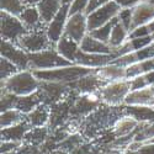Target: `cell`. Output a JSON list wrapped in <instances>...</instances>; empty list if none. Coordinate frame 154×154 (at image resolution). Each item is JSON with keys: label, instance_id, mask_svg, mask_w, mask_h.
Instances as JSON below:
<instances>
[{"label": "cell", "instance_id": "obj_44", "mask_svg": "<svg viewBox=\"0 0 154 154\" xmlns=\"http://www.w3.org/2000/svg\"><path fill=\"white\" fill-rule=\"evenodd\" d=\"M22 146V142H12V140H2V146H0V153H9L17 150Z\"/></svg>", "mask_w": 154, "mask_h": 154}, {"label": "cell", "instance_id": "obj_11", "mask_svg": "<svg viewBox=\"0 0 154 154\" xmlns=\"http://www.w3.org/2000/svg\"><path fill=\"white\" fill-rule=\"evenodd\" d=\"M120 10H121V8L112 0V2L97 8L96 10L90 12V14H88L86 16H88L89 32L101 27L102 25H105V23L110 22L111 20H113L115 17H117Z\"/></svg>", "mask_w": 154, "mask_h": 154}, {"label": "cell", "instance_id": "obj_32", "mask_svg": "<svg viewBox=\"0 0 154 154\" xmlns=\"http://www.w3.org/2000/svg\"><path fill=\"white\" fill-rule=\"evenodd\" d=\"M133 139L138 142L147 143L154 138V122H139L133 131Z\"/></svg>", "mask_w": 154, "mask_h": 154}, {"label": "cell", "instance_id": "obj_28", "mask_svg": "<svg viewBox=\"0 0 154 154\" xmlns=\"http://www.w3.org/2000/svg\"><path fill=\"white\" fill-rule=\"evenodd\" d=\"M41 104H43L42 97H41L40 93H38V90H37V91H35L32 94H29V95L19 96L15 109L21 111L23 115H27V113L33 111L38 105H41Z\"/></svg>", "mask_w": 154, "mask_h": 154}, {"label": "cell", "instance_id": "obj_31", "mask_svg": "<svg viewBox=\"0 0 154 154\" xmlns=\"http://www.w3.org/2000/svg\"><path fill=\"white\" fill-rule=\"evenodd\" d=\"M128 38H130V31H128L122 23H120L117 21L116 25L113 26L112 31H111L109 45L112 47V49L119 48L128 40Z\"/></svg>", "mask_w": 154, "mask_h": 154}, {"label": "cell", "instance_id": "obj_47", "mask_svg": "<svg viewBox=\"0 0 154 154\" xmlns=\"http://www.w3.org/2000/svg\"><path fill=\"white\" fill-rule=\"evenodd\" d=\"M139 154H154V143L153 142H147L142 147L138 149Z\"/></svg>", "mask_w": 154, "mask_h": 154}, {"label": "cell", "instance_id": "obj_51", "mask_svg": "<svg viewBox=\"0 0 154 154\" xmlns=\"http://www.w3.org/2000/svg\"><path fill=\"white\" fill-rule=\"evenodd\" d=\"M63 4H72L73 3V0H62Z\"/></svg>", "mask_w": 154, "mask_h": 154}, {"label": "cell", "instance_id": "obj_43", "mask_svg": "<svg viewBox=\"0 0 154 154\" xmlns=\"http://www.w3.org/2000/svg\"><path fill=\"white\" fill-rule=\"evenodd\" d=\"M89 2L90 0H73V3L70 4V9H69V15L75 14V12H85Z\"/></svg>", "mask_w": 154, "mask_h": 154}, {"label": "cell", "instance_id": "obj_45", "mask_svg": "<svg viewBox=\"0 0 154 154\" xmlns=\"http://www.w3.org/2000/svg\"><path fill=\"white\" fill-rule=\"evenodd\" d=\"M110 2H112V0H90V2H89L88 8H86V10H85V14H86V15L90 14V12H93V11L96 10L97 8L105 5V4L110 3Z\"/></svg>", "mask_w": 154, "mask_h": 154}, {"label": "cell", "instance_id": "obj_30", "mask_svg": "<svg viewBox=\"0 0 154 154\" xmlns=\"http://www.w3.org/2000/svg\"><path fill=\"white\" fill-rule=\"evenodd\" d=\"M152 70H154V58L140 60V62L132 64L130 67H127L126 68V75H127V79H132L138 75L147 74Z\"/></svg>", "mask_w": 154, "mask_h": 154}, {"label": "cell", "instance_id": "obj_24", "mask_svg": "<svg viewBox=\"0 0 154 154\" xmlns=\"http://www.w3.org/2000/svg\"><path fill=\"white\" fill-rule=\"evenodd\" d=\"M125 113L133 117L137 122H154V106L125 105Z\"/></svg>", "mask_w": 154, "mask_h": 154}, {"label": "cell", "instance_id": "obj_14", "mask_svg": "<svg viewBox=\"0 0 154 154\" xmlns=\"http://www.w3.org/2000/svg\"><path fill=\"white\" fill-rule=\"evenodd\" d=\"M69 9H70V4H63L60 10L57 12V15L53 17V20L51 21L46 27L47 36L54 46L58 43V41L64 35L66 25H67L68 17H69Z\"/></svg>", "mask_w": 154, "mask_h": 154}, {"label": "cell", "instance_id": "obj_53", "mask_svg": "<svg viewBox=\"0 0 154 154\" xmlns=\"http://www.w3.org/2000/svg\"><path fill=\"white\" fill-rule=\"evenodd\" d=\"M150 142H153V143H154V138H153V139H152V140H150Z\"/></svg>", "mask_w": 154, "mask_h": 154}, {"label": "cell", "instance_id": "obj_3", "mask_svg": "<svg viewBox=\"0 0 154 154\" xmlns=\"http://www.w3.org/2000/svg\"><path fill=\"white\" fill-rule=\"evenodd\" d=\"M40 80L31 69L19 70L6 80H2V90H6L17 96L29 95L38 90Z\"/></svg>", "mask_w": 154, "mask_h": 154}, {"label": "cell", "instance_id": "obj_9", "mask_svg": "<svg viewBox=\"0 0 154 154\" xmlns=\"http://www.w3.org/2000/svg\"><path fill=\"white\" fill-rule=\"evenodd\" d=\"M102 104L99 93L96 94H85L76 95L72 106V117L70 120L82 121L86 116H89L93 111H95Z\"/></svg>", "mask_w": 154, "mask_h": 154}, {"label": "cell", "instance_id": "obj_49", "mask_svg": "<svg viewBox=\"0 0 154 154\" xmlns=\"http://www.w3.org/2000/svg\"><path fill=\"white\" fill-rule=\"evenodd\" d=\"M51 154H70V153H68V152H66V150H63V149H58V150L52 152Z\"/></svg>", "mask_w": 154, "mask_h": 154}, {"label": "cell", "instance_id": "obj_4", "mask_svg": "<svg viewBox=\"0 0 154 154\" xmlns=\"http://www.w3.org/2000/svg\"><path fill=\"white\" fill-rule=\"evenodd\" d=\"M31 70H46L73 66V63L62 57L56 47H51L37 53H29Z\"/></svg>", "mask_w": 154, "mask_h": 154}, {"label": "cell", "instance_id": "obj_25", "mask_svg": "<svg viewBox=\"0 0 154 154\" xmlns=\"http://www.w3.org/2000/svg\"><path fill=\"white\" fill-rule=\"evenodd\" d=\"M31 126L25 120L21 123L14 125L8 128H2V140H12V142H23L26 133L30 131Z\"/></svg>", "mask_w": 154, "mask_h": 154}, {"label": "cell", "instance_id": "obj_1", "mask_svg": "<svg viewBox=\"0 0 154 154\" xmlns=\"http://www.w3.org/2000/svg\"><path fill=\"white\" fill-rule=\"evenodd\" d=\"M125 115V105L110 106L101 104L95 111L80 121L79 132L86 140H96L102 134L110 132L117 120Z\"/></svg>", "mask_w": 154, "mask_h": 154}, {"label": "cell", "instance_id": "obj_18", "mask_svg": "<svg viewBox=\"0 0 154 154\" xmlns=\"http://www.w3.org/2000/svg\"><path fill=\"white\" fill-rule=\"evenodd\" d=\"M154 19V5L149 0H142L136 6H133V20L131 30L142 26Z\"/></svg>", "mask_w": 154, "mask_h": 154}, {"label": "cell", "instance_id": "obj_46", "mask_svg": "<svg viewBox=\"0 0 154 154\" xmlns=\"http://www.w3.org/2000/svg\"><path fill=\"white\" fill-rule=\"evenodd\" d=\"M121 9H125V8H133L136 6L138 3H140L142 0H113Z\"/></svg>", "mask_w": 154, "mask_h": 154}, {"label": "cell", "instance_id": "obj_13", "mask_svg": "<svg viewBox=\"0 0 154 154\" xmlns=\"http://www.w3.org/2000/svg\"><path fill=\"white\" fill-rule=\"evenodd\" d=\"M2 57L12 62L20 70L30 69V58L29 53L25 49H22L19 45L10 42V41H2Z\"/></svg>", "mask_w": 154, "mask_h": 154}, {"label": "cell", "instance_id": "obj_56", "mask_svg": "<svg viewBox=\"0 0 154 154\" xmlns=\"http://www.w3.org/2000/svg\"><path fill=\"white\" fill-rule=\"evenodd\" d=\"M104 154H107V153H104Z\"/></svg>", "mask_w": 154, "mask_h": 154}, {"label": "cell", "instance_id": "obj_36", "mask_svg": "<svg viewBox=\"0 0 154 154\" xmlns=\"http://www.w3.org/2000/svg\"><path fill=\"white\" fill-rule=\"evenodd\" d=\"M131 85V90H137V89H142L146 86H153L154 85V70L143 74V75H138L136 78L128 79Z\"/></svg>", "mask_w": 154, "mask_h": 154}, {"label": "cell", "instance_id": "obj_37", "mask_svg": "<svg viewBox=\"0 0 154 154\" xmlns=\"http://www.w3.org/2000/svg\"><path fill=\"white\" fill-rule=\"evenodd\" d=\"M25 8L26 5L23 0H2V11L9 12L11 15L20 16Z\"/></svg>", "mask_w": 154, "mask_h": 154}, {"label": "cell", "instance_id": "obj_27", "mask_svg": "<svg viewBox=\"0 0 154 154\" xmlns=\"http://www.w3.org/2000/svg\"><path fill=\"white\" fill-rule=\"evenodd\" d=\"M49 133H51V130L47 126H45V127H31L30 131L26 133V136H25L22 143L29 144V146L40 147L49 138Z\"/></svg>", "mask_w": 154, "mask_h": 154}, {"label": "cell", "instance_id": "obj_2", "mask_svg": "<svg viewBox=\"0 0 154 154\" xmlns=\"http://www.w3.org/2000/svg\"><path fill=\"white\" fill-rule=\"evenodd\" d=\"M94 70L95 68L73 64V66H68V67H60V68L46 69V70H32V72L38 80L70 84L75 80H78L79 78H82V76L93 73Z\"/></svg>", "mask_w": 154, "mask_h": 154}, {"label": "cell", "instance_id": "obj_16", "mask_svg": "<svg viewBox=\"0 0 154 154\" xmlns=\"http://www.w3.org/2000/svg\"><path fill=\"white\" fill-rule=\"evenodd\" d=\"M117 58V54H95V53H86L80 49L76 54L74 64L76 66H83L89 68H99L102 66L111 63L113 59Z\"/></svg>", "mask_w": 154, "mask_h": 154}, {"label": "cell", "instance_id": "obj_50", "mask_svg": "<svg viewBox=\"0 0 154 154\" xmlns=\"http://www.w3.org/2000/svg\"><path fill=\"white\" fill-rule=\"evenodd\" d=\"M123 154H139L138 150H128V149H125L123 150Z\"/></svg>", "mask_w": 154, "mask_h": 154}, {"label": "cell", "instance_id": "obj_35", "mask_svg": "<svg viewBox=\"0 0 154 154\" xmlns=\"http://www.w3.org/2000/svg\"><path fill=\"white\" fill-rule=\"evenodd\" d=\"M117 21H119V19L115 17V19L111 20L110 22L102 25L101 27H99V29H96V30H94V31H91V32H89V33H90L93 37L97 38L99 41H102V42H105V43H109L110 36H111V31H112L113 26L116 25Z\"/></svg>", "mask_w": 154, "mask_h": 154}, {"label": "cell", "instance_id": "obj_34", "mask_svg": "<svg viewBox=\"0 0 154 154\" xmlns=\"http://www.w3.org/2000/svg\"><path fill=\"white\" fill-rule=\"evenodd\" d=\"M84 142H86L85 137L80 132H75V133H70L68 137L64 138L62 142L57 146V148L58 149H63V150H66L68 153H72L74 149H76Z\"/></svg>", "mask_w": 154, "mask_h": 154}, {"label": "cell", "instance_id": "obj_6", "mask_svg": "<svg viewBox=\"0 0 154 154\" xmlns=\"http://www.w3.org/2000/svg\"><path fill=\"white\" fill-rule=\"evenodd\" d=\"M76 95L78 94L70 89V93L66 99H63V100H60V101L49 106L51 117H49V122H48L47 127L51 131H54L57 128H60L62 126H64L70 120L72 106H73V102H74V99L76 97Z\"/></svg>", "mask_w": 154, "mask_h": 154}, {"label": "cell", "instance_id": "obj_7", "mask_svg": "<svg viewBox=\"0 0 154 154\" xmlns=\"http://www.w3.org/2000/svg\"><path fill=\"white\" fill-rule=\"evenodd\" d=\"M0 20H2V40L4 41L17 43L20 38L29 32V29L25 26L19 16L2 11Z\"/></svg>", "mask_w": 154, "mask_h": 154}, {"label": "cell", "instance_id": "obj_33", "mask_svg": "<svg viewBox=\"0 0 154 154\" xmlns=\"http://www.w3.org/2000/svg\"><path fill=\"white\" fill-rule=\"evenodd\" d=\"M26 120V115H23L17 109H11L8 111H3L2 116H0V125L2 128H8L14 125L21 123Z\"/></svg>", "mask_w": 154, "mask_h": 154}, {"label": "cell", "instance_id": "obj_52", "mask_svg": "<svg viewBox=\"0 0 154 154\" xmlns=\"http://www.w3.org/2000/svg\"><path fill=\"white\" fill-rule=\"evenodd\" d=\"M3 154H19V149L14 150V152H9V153H3Z\"/></svg>", "mask_w": 154, "mask_h": 154}, {"label": "cell", "instance_id": "obj_22", "mask_svg": "<svg viewBox=\"0 0 154 154\" xmlns=\"http://www.w3.org/2000/svg\"><path fill=\"white\" fill-rule=\"evenodd\" d=\"M56 48L62 57H64L67 60H69L74 64L76 54H78V52L80 51V45L78 42H75L74 40H72V38L63 35V37L56 45Z\"/></svg>", "mask_w": 154, "mask_h": 154}, {"label": "cell", "instance_id": "obj_26", "mask_svg": "<svg viewBox=\"0 0 154 154\" xmlns=\"http://www.w3.org/2000/svg\"><path fill=\"white\" fill-rule=\"evenodd\" d=\"M62 5H63L62 0H42V2L37 5V9L40 11L42 21L46 25V27H47V25L53 20V17L57 15V12L60 10Z\"/></svg>", "mask_w": 154, "mask_h": 154}, {"label": "cell", "instance_id": "obj_55", "mask_svg": "<svg viewBox=\"0 0 154 154\" xmlns=\"http://www.w3.org/2000/svg\"><path fill=\"white\" fill-rule=\"evenodd\" d=\"M153 89H154V85H153Z\"/></svg>", "mask_w": 154, "mask_h": 154}, {"label": "cell", "instance_id": "obj_48", "mask_svg": "<svg viewBox=\"0 0 154 154\" xmlns=\"http://www.w3.org/2000/svg\"><path fill=\"white\" fill-rule=\"evenodd\" d=\"M41 2L42 0H23V3L26 6H37Z\"/></svg>", "mask_w": 154, "mask_h": 154}, {"label": "cell", "instance_id": "obj_41", "mask_svg": "<svg viewBox=\"0 0 154 154\" xmlns=\"http://www.w3.org/2000/svg\"><path fill=\"white\" fill-rule=\"evenodd\" d=\"M117 19H119L120 23H122L128 31H131L132 20H133V8L121 9L120 12H119V15H117Z\"/></svg>", "mask_w": 154, "mask_h": 154}, {"label": "cell", "instance_id": "obj_23", "mask_svg": "<svg viewBox=\"0 0 154 154\" xmlns=\"http://www.w3.org/2000/svg\"><path fill=\"white\" fill-rule=\"evenodd\" d=\"M51 117V109L46 104L38 105L33 111L26 115V121L31 127H45L48 126Z\"/></svg>", "mask_w": 154, "mask_h": 154}, {"label": "cell", "instance_id": "obj_42", "mask_svg": "<svg viewBox=\"0 0 154 154\" xmlns=\"http://www.w3.org/2000/svg\"><path fill=\"white\" fill-rule=\"evenodd\" d=\"M130 40V43L132 46L133 51H138V49H142L147 46H149L154 40H153V36H146V37H137V38H128Z\"/></svg>", "mask_w": 154, "mask_h": 154}, {"label": "cell", "instance_id": "obj_29", "mask_svg": "<svg viewBox=\"0 0 154 154\" xmlns=\"http://www.w3.org/2000/svg\"><path fill=\"white\" fill-rule=\"evenodd\" d=\"M139 122H137L133 117L128 116V115H125L121 119L117 120V122L113 125L112 127V133L115 137H123V136H128L133 133V131L136 130V127L138 126Z\"/></svg>", "mask_w": 154, "mask_h": 154}, {"label": "cell", "instance_id": "obj_20", "mask_svg": "<svg viewBox=\"0 0 154 154\" xmlns=\"http://www.w3.org/2000/svg\"><path fill=\"white\" fill-rule=\"evenodd\" d=\"M80 49L86 53H95V54H112L113 49L109 43L99 41L97 38L93 37L88 33L84 40L80 42Z\"/></svg>", "mask_w": 154, "mask_h": 154}, {"label": "cell", "instance_id": "obj_5", "mask_svg": "<svg viewBox=\"0 0 154 154\" xmlns=\"http://www.w3.org/2000/svg\"><path fill=\"white\" fill-rule=\"evenodd\" d=\"M130 91H131L130 80L123 79V80L107 83L100 89L99 95L101 97L102 104H106L110 106H122L125 105V99Z\"/></svg>", "mask_w": 154, "mask_h": 154}, {"label": "cell", "instance_id": "obj_15", "mask_svg": "<svg viewBox=\"0 0 154 154\" xmlns=\"http://www.w3.org/2000/svg\"><path fill=\"white\" fill-rule=\"evenodd\" d=\"M106 85L104 80H101L99 76L93 72L90 74H86L78 80H75L69 84V88L73 91H75L78 95H85V94H96L100 91V89Z\"/></svg>", "mask_w": 154, "mask_h": 154}, {"label": "cell", "instance_id": "obj_17", "mask_svg": "<svg viewBox=\"0 0 154 154\" xmlns=\"http://www.w3.org/2000/svg\"><path fill=\"white\" fill-rule=\"evenodd\" d=\"M125 105H147L154 106V89L153 86H146L137 90H131L125 99Z\"/></svg>", "mask_w": 154, "mask_h": 154}, {"label": "cell", "instance_id": "obj_12", "mask_svg": "<svg viewBox=\"0 0 154 154\" xmlns=\"http://www.w3.org/2000/svg\"><path fill=\"white\" fill-rule=\"evenodd\" d=\"M88 33V16L85 12H75V14L69 15L66 30H64V36L72 38L80 45V42Z\"/></svg>", "mask_w": 154, "mask_h": 154}, {"label": "cell", "instance_id": "obj_8", "mask_svg": "<svg viewBox=\"0 0 154 154\" xmlns=\"http://www.w3.org/2000/svg\"><path fill=\"white\" fill-rule=\"evenodd\" d=\"M22 49H25L27 53H37L45 51L51 47H56L47 36L46 29L41 30H35V31H29L26 35H23L17 43Z\"/></svg>", "mask_w": 154, "mask_h": 154}, {"label": "cell", "instance_id": "obj_54", "mask_svg": "<svg viewBox=\"0 0 154 154\" xmlns=\"http://www.w3.org/2000/svg\"><path fill=\"white\" fill-rule=\"evenodd\" d=\"M153 40H154V35H153Z\"/></svg>", "mask_w": 154, "mask_h": 154}, {"label": "cell", "instance_id": "obj_39", "mask_svg": "<svg viewBox=\"0 0 154 154\" xmlns=\"http://www.w3.org/2000/svg\"><path fill=\"white\" fill-rule=\"evenodd\" d=\"M17 99H19L17 95L11 94L6 90H2V97H0V110H2V112L15 109Z\"/></svg>", "mask_w": 154, "mask_h": 154}, {"label": "cell", "instance_id": "obj_38", "mask_svg": "<svg viewBox=\"0 0 154 154\" xmlns=\"http://www.w3.org/2000/svg\"><path fill=\"white\" fill-rule=\"evenodd\" d=\"M19 70L20 69L12 62H10L9 59H6L4 57L0 58V79L2 80L9 79L10 76L16 74Z\"/></svg>", "mask_w": 154, "mask_h": 154}, {"label": "cell", "instance_id": "obj_10", "mask_svg": "<svg viewBox=\"0 0 154 154\" xmlns=\"http://www.w3.org/2000/svg\"><path fill=\"white\" fill-rule=\"evenodd\" d=\"M38 93H40L42 97L43 104L51 106L56 104V102L66 99L70 93V88H69V84L40 80Z\"/></svg>", "mask_w": 154, "mask_h": 154}, {"label": "cell", "instance_id": "obj_40", "mask_svg": "<svg viewBox=\"0 0 154 154\" xmlns=\"http://www.w3.org/2000/svg\"><path fill=\"white\" fill-rule=\"evenodd\" d=\"M70 154H104L101 152L100 146H97L95 142L86 140L83 144H80L76 149H74Z\"/></svg>", "mask_w": 154, "mask_h": 154}, {"label": "cell", "instance_id": "obj_21", "mask_svg": "<svg viewBox=\"0 0 154 154\" xmlns=\"http://www.w3.org/2000/svg\"><path fill=\"white\" fill-rule=\"evenodd\" d=\"M19 17L23 22L25 26L29 29V31L46 29V25L42 21L41 14L38 11L37 6H26Z\"/></svg>", "mask_w": 154, "mask_h": 154}, {"label": "cell", "instance_id": "obj_19", "mask_svg": "<svg viewBox=\"0 0 154 154\" xmlns=\"http://www.w3.org/2000/svg\"><path fill=\"white\" fill-rule=\"evenodd\" d=\"M94 73L101 80H104L106 84L112 83V82H117V80L127 79L126 68L120 67V66H117V64H113V63H109V64H106V66L95 68Z\"/></svg>", "mask_w": 154, "mask_h": 154}]
</instances>
